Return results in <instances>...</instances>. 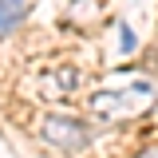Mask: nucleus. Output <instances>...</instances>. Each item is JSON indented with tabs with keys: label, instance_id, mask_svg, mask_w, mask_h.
Here are the masks:
<instances>
[{
	"label": "nucleus",
	"instance_id": "1",
	"mask_svg": "<svg viewBox=\"0 0 158 158\" xmlns=\"http://www.w3.org/2000/svg\"><path fill=\"white\" fill-rule=\"evenodd\" d=\"M150 107H154V87L150 83H131V87H111V91L91 95V111L99 118H111V123L146 115Z\"/></svg>",
	"mask_w": 158,
	"mask_h": 158
},
{
	"label": "nucleus",
	"instance_id": "2",
	"mask_svg": "<svg viewBox=\"0 0 158 158\" xmlns=\"http://www.w3.org/2000/svg\"><path fill=\"white\" fill-rule=\"evenodd\" d=\"M40 138L44 142H52L59 150H79V146H87V127L79 123V118H67V115H48L40 123Z\"/></svg>",
	"mask_w": 158,
	"mask_h": 158
},
{
	"label": "nucleus",
	"instance_id": "3",
	"mask_svg": "<svg viewBox=\"0 0 158 158\" xmlns=\"http://www.w3.org/2000/svg\"><path fill=\"white\" fill-rule=\"evenodd\" d=\"M79 87H83V71L75 67H56V71H48L44 83H40V91L52 99H63V95H75Z\"/></svg>",
	"mask_w": 158,
	"mask_h": 158
},
{
	"label": "nucleus",
	"instance_id": "4",
	"mask_svg": "<svg viewBox=\"0 0 158 158\" xmlns=\"http://www.w3.org/2000/svg\"><path fill=\"white\" fill-rule=\"evenodd\" d=\"M24 12H28V0H0V36L16 28L24 20Z\"/></svg>",
	"mask_w": 158,
	"mask_h": 158
},
{
	"label": "nucleus",
	"instance_id": "5",
	"mask_svg": "<svg viewBox=\"0 0 158 158\" xmlns=\"http://www.w3.org/2000/svg\"><path fill=\"white\" fill-rule=\"evenodd\" d=\"M118 40H123V52H135V32L127 24H118Z\"/></svg>",
	"mask_w": 158,
	"mask_h": 158
},
{
	"label": "nucleus",
	"instance_id": "6",
	"mask_svg": "<svg viewBox=\"0 0 158 158\" xmlns=\"http://www.w3.org/2000/svg\"><path fill=\"white\" fill-rule=\"evenodd\" d=\"M138 158H158V142H154V146H146V150H142Z\"/></svg>",
	"mask_w": 158,
	"mask_h": 158
}]
</instances>
